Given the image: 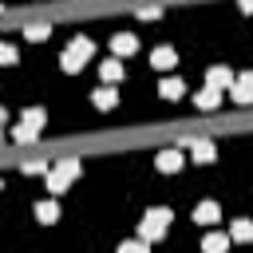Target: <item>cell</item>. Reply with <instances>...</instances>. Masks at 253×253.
Returning a JSON list of instances; mask_svg holds the SVG:
<instances>
[{"label":"cell","mask_w":253,"mask_h":253,"mask_svg":"<svg viewBox=\"0 0 253 253\" xmlns=\"http://www.w3.org/2000/svg\"><path fill=\"white\" fill-rule=\"evenodd\" d=\"M170 217H174V213H170L166 206H158V210H146V213H142V225H138V237H142V241H158V237L166 233Z\"/></svg>","instance_id":"cell-1"},{"label":"cell","mask_w":253,"mask_h":253,"mask_svg":"<svg viewBox=\"0 0 253 253\" xmlns=\"http://www.w3.org/2000/svg\"><path fill=\"white\" fill-rule=\"evenodd\" d=\"M91 55H95V43H91L87 36H75V40H71V47L63 51V59H59V63H63V71H71V75H75V71H79Z\"/></svg>","instance_id":"cell-2"},{"label":"cell","mask_w":253,"mask_h":253,"mask_svg":"<svg viewBox=\"0 0 253 253\" xmlns=\"http://www.w3.org/2000/svg\"><path fill=\"white\" fill-rule=\"evenodd\" d=\"M75 178H79V158H63L59 166H51V174H47V190H51V194H63Z\"/></svg>","instance_id":"cell-3"},{"label":"cell","mask_w":253,"mask_h":253,"mask_svg":"<svg viewBox=\"0 0 253 253\" xmlns=\"http://www.w3.org/2000/svg\"><path fill=\"white\" fill-rule=\"evenodd\" d=\"M229 95H233V103H241V107H249V103H253V71H245L241 79H233V87H229Z\"/></svg>","instance_id":"cell-4"},{"label":"cell","mask_w":253,"mask_h":253,"mask_svg":"<svg viewBox=\"0 0 253 253\" xmlns=\"http://www.w3.org/2000/svg\"><path fill=\"white\" fill-rule=\"evenodd\" d=\"M182 162H186V158H182V150H158V158H154V166H158L162 174H178V170H182Z\"/></svg>","instance_id":"cell-5"},{"label":"cell","mask_w":253,"mask_h":253,"mask_svg":"<svg viewBox=\"0 0 253 253\" xmlns=\"http://www.w3.org/2000/svg\"><path fill=\"white\" fill-rule=\"evenodd\" d=\"M111 47H115V55H134V51H138V40H134L130 32H115V36H111Z\"/></svg>","instance_id":"cell-6"},{"label":"cell","mask_w":253,"mask_h":253,"mask_svg":"<svg viewBox=\"0 0 253 253\" xmlns=\"http://www.w3.org/2000/svg\"><path fill=\"white\" fill-rule=\"evenodd\" d=\"M150 63H154V71H170V67L178 63V51H174V47H154V51H150Z\"/></svg>","instance_id":"cell-7"},{"label":"cell","mask_w":253,"mask_h":253,"mask_svg":"<svg viewBox=\"0 0 253 253\" xmlns=\"http://www.w3.org/2000/svg\"><path fill=\"white\" fill-rule=\"evenodd\" d=\"M206 83L217 87V91H229V87H233V75H229V67H210V71H206Z\"/></svg>","instance_id":"cell-8"},{"label":"cell","mask_w":253,"mask_h":253,"mask_svg":"<svg viewBox=\"0 0 253 253\" xmlns=\"http://www.w3.org/2000/svg\"><path fill=\"white\" fill-rule=\"evenodd\" d=\"M229 233H206V241H202V253H229Z\"/></svg>","instance_id":"cell-9"},{"label":"cell","mask_w":253,"mask_h":253,"mask_svg":"<svg viewBox=\"0 0 253 253\" xmlns=\"http://www.w3.org/2000/svg\"><path fill=\"white\" fill-rule=\"evenodd\" d=\"M186 146H190L194 162H213V142H210V138H194V142H186Z\"/></svg>","instance_id":"cell-10"},{"label":"cell","mask_w":253,"mask_h":253,"mask_svg":"<svg viewBox=\"0 0 253 253\" xmlns=\"http://www.w3.org/2000/svg\"><path fill=\"white\" fill-rule=\"evenodd\" d=\"M221 217V210H217V202H202L198 210H194V221H202V225H213Z\"/></svg>","instance_id":"cell-11"},{"label":"cell","mask_w":253,"mask_h":253,"mask_svg":"<svg viewBox=\"0 0 253 253\" xmlns=\"http://www.w3.org/2000/svg\"><path fill=\"white\" fill-rule=\"evenodd\" d=\"M194 103H198L202 111H213V107L221 103V91H217V87H206V91H198V95H194Z\"/></svg>","instance_id":"cell-12"},{"label":"cell","mask_w":253,"mask_h":253,"mask_svg":"<svg viewBox=\"0 0 253 253\" xmlns=\"http://www.w3.org/2000/svg\"><path fill=\"white\" fill-rule=\"evenodd\" d=\"M43 119H47V115H43V107H28V111H24V126H28L36 138H40V126H43Z\"/></svg>","instance_id":"cell-13"},{"label":"cell","mask_w":253,"mask_h":253,"mask_svg":"<svg viewBox=\"0 0 253 253\" xmlns=\"http://www.w3.org/2000/svg\"><path fill=\"white\" fill-rule=\"evenodd\" d=\"M229 237H233V241H253V221H249V217H237V221L229 225Z\"/></svg>","instance_id":"cell-14"},{"label":"cell","mask_w":253,"mask_h":253,"mask_svg":"<svg viewBox=\"0 0 253 253\" xmlns=\"http://www.w3.org/2000/svg\"><path fill=\"white\" fill-rule=\"evenodd\" d=\"M182 91H186L182 79H162V83H158V95H162V99H182Z\"/></svg>","instance_id":"cell-15"},{"label":"cell","mask_w":253,"mask_h":253,"mask_svg":"<svg viewBox=\"0 0 253 253\" xmlns=\"http://www.w3.org/2000/svg\"><path fill=\"white\" fill-rule=\"evenodd\" d=\"M115 103H119V95H115V87H99V91H95V107H99V111H111Z\"/></svg>","instance_id":"cell-16"},{"label":"cell","mask_w":253,"mask_h":253,"mask_svg":"<svg viewBox=\"0 0 253 253\" xmlns=\"http://www.w3.org/2000/svg\"><path fill=\"white\" fill-rule=\"evenodd\" d=\"M99 75H103L107 83H119V79H123V63H119V59H107V63L99 67Z\"/></svg>","instance_id":"cell-17"},{"label":"cell","mask_w":253,"mask_h":253,"mask_svg":"<svg viewBox=\"0 0 253 253\" xmlns=\"http://www.w3.org/2000/svg\"><path fill=\"white\" fill-rule=\"evenodd\" d=\"M36 217H40L43 225H51V221L59 217V206H55V202H40V206H36Z\"/></svg>","instance_id":"cell-18"},{"label":"cell","mask_w":253,"mask_h":253,"mask_svg":"<svg viewBox=\"0 0 253 253\" xmlns=\"http://www.w3.org/2000/svg\"><path fill=\"white\" fill-rule=\"evenodd\" d=\"M47 32H51L47 24H28V28H24V40H36V43H40V40H47Z\"/></svg>","instance_id":"cell-19"},{"label":"cell","mask_w":253,"mask_h":253,"mask_svg":"<svg viewBox=\"0 0 253 253\" xmlns=\"http://www.w3.org/2000/svg\"><path fill=\"white\" fill-rule=\"evenodd\" d=\"M119 253H150V249H146V241H123Z\"/></svg>","instance_id":"cell-20"},{"label":"cell","mask_w":253,"mask_h":253,"mask_svg":"<svg viewBox=\"0 0 253 253\" xmlns=\"http://www.w3.org/2000/svg\"><path fill=\"white\" fill-rule=\"evenodd\" d=\"M24 174H51L43 162H24Z\"/></svg>","instance_id":"cell-21"},{"label":"cell","mask_w":253,"mask_h":253,"mask_svg":"<svg viewBox=\"0 0 253 253\" xmlns=\"http://www.w3.org/2000/svg\"><path fill=\"white\" fill-rule=\"evenodd\" d=\"M0 59H4V63H16V47L4 43V47H0Z\"/></svg>","instance_id":"cell-22"},{"label":"cell","mask_w":253,"mask_h":253,"mask_svg":"<svg viewBox=\"0 0 253 253\" xmlns=\"http://www.w3.org/2000/svg\"><path fill=\"white\" fill-rule=\"evenodd\" d=\"M138 16H142V20H158V16H162V8H142Z\"/></svg>","instance_id":"cell-23"},{"label":"cell","mask_w":253,"mask_h":253,"mask_svg":"<svg viewBox=\"0 0 253 253\" xmlns=\"http://www.w3.org/2000/svg\"><path fill=\"white\" fill-rule=\"evenodd\" d=\"M241 12H249V16H253V0H241Z\"/></svg>","instance_id":"cell-24"}]
</instances>
